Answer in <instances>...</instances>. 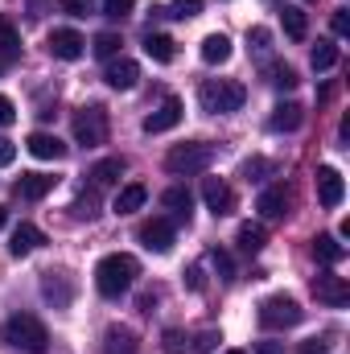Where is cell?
I'll list each match as a JSON object with an SVG mask.
<instances>
[{
  "instance_id": "6da1fadb",
  "label": "cell",
  "mask_w": 350,
  "mask_h": 354,
  "mask_svg": "<svg viewBox=\"0 0 350 354\" xmlns=\"http://www.w3.org/2000/svg\"><path fill=\"white\" fill-rule=\"evenodd\" d=\"M136 260L132 256H124V252H116V256H103L99 264H95V288L103 292V297H124L128 288H132V280H136Z\"/></svg>"
},
{
  "instance_id": "7a4b0ae2",
  "label": "cell",
  "mask_w": 350,
  "mask_h": 354,
  "mask_svg": "<svg viewBox=\"0 0 350 354\" xmlns=\"http://www.w3.org/2000/svg\"><path fill=\"white\" fill-rule=\"evenodd\" d=\"M4 342L17 346V351H25V354H46L50 334H46V326H42L33 313H12V317L4 322Z\"/></svg>"
},
{
  "instance_id": "3957f363",
  "label": "cell",
  "mask_w": 350,
  "mask_h": 354,
  "mask_svg": "<svg viewBox=\"0 0 350 354\" xmlns=\"http://www.w3.org/2000/svg\"><path fill=\"white\" fill-rule=\"evenodd\" d=\"M243 99H248V91L239 87V83H231V79H206V83L198 87V103H202V111H210V115L239 111Z\"/></svg>"
},
{
  "instance_id": "277c9868",
  "label": "cell",
  "mask_w": 350,
  "mask_h": 354,
  "mask_svg": "<svg viewBox=\"0 0 350 354\" xmlns=\"http://www.w3.org/2000/svg\"><path fill=\"white\" fill-rule=\"evenodd\" d=\"M210 161H214V145L185 140V145L169 149V157H165V169H169V174H177V177H190V174H202V169H210Z\"/></svg>"
},
{
  "instance_id": "5b68a950",
  "label": "cell",
  "mask_w": 350,
  "mask_h": 354,
  "mask_svg": "<svg viewBox=\"0 0 350 354\" xmlns=\"http://www.w3.org/2000/svg\"><path fill=\"white\" fill-rule=\"evenodd\" d=\"M75 140H79L83 149H95V145L107 140V111H103L99 103L79 107V115H75Z\"/></svg>"
},
{
  "instance_id": "8992f818",
  "label": "cell",
  "mask_w": 350,
  "mask_h": 354,
  "mask_svg": "<svg viewBox=\"0 0 350 354\" xmlns=\"http://www.w3.org/2000/svg\"><path fill=\"white\" fill-rule=\"evenodd\" d=\"M297 322H301V305H297L293 297L276 292V297L260 301V326L264 330H288V326H297Z\"/></svg>"
},
{
  "instance_id": "52a82bcc",
  "label": "cell",
  "mask_w": 350,
  "mask_h": 354,
  "mask_svg": "<svg viewBox=\"0 0 350 354\" xmlns=\"http://www.w3.org/2000/svg\"><path fill=\"white\" fill-rule=\"evenodd\" d=\"M313 297H317L322 305H330V309H342L350 301V284L342 276H330V272H326V276L313 280Z\"/></svg>"
},
{
  "instance_id": "ba28073f",
  "label": "cell",
  "mask_w": 350,
  "mask_h": 354,
  "mask_svg": "<svg viewBox=\"0 0 350 354\" xmlns=\"http://www.w3.org/2000/svg\"><path fill=\"white\" fill-rule=\"evenodd\" d=\"M83 50H87L83 33H75V29H54V33H50V54H54V58L75 62V58H83Z\"/></svg>"
},
{
  "instance_id": "9c48e42d",
  "label": "cell",
  "mask_w": 350,
  "mask_h": 354,
  "mask_svg": "<svg viewBox=\"0 0 350 354\" xmlns=\"http://www.w3.org/2000/svg\"><path fill=\"white\" fill-rule=\"evenodd\" d=\"M140 243H145L149 252L165 256V252L174 248V223H169V218H153V223H145V227H140Z\"/></svg>"
},
{
  "instance_id": "30bf717a",
  "label": "cell",
  "mask_w": 350,
  "mask_h": 354,
  "mask_svg": "<svg viewBox=\"0 0 350 354\" xmlns=\"http://www.w3.org/2000/svg\"><path fill=\"white\" fill-rule=\"evenodd\" d=\"M103 79H107V87L111 91H132L136 87V79H140V66H136L132 58H111L107 71H103Z\"/></svg>"
},
{
  "instance_id": "8fae6325",
  "label": "cell",
  "mask_w": 350,
  "mask_h": 354,
  "mask_svg": "<svg viewBox=\"0 0 350 354\" xmlns=\"http://www.w3.org/2000/svg\"><path fill=\"white\" fill-rule=\"evenodd\" d=\"M202 198H206V206H210L214 214H231V210H235V194H231V185L219 181V177H206V181H202Z\"/></svg>"
},
{
  "instance_id": "7c38bea8",
  "label": "cell",
  "mask_w": 350,
  "mask_h": 354,
  "mask_svg": "<svg viewBox=\"0 0 350 354\" xmlns=\"http://www.w3.org/2000/svg\"><path fill=\"white\" fill-rule=\"evenodd\" d=\"M342 194H347V185H342V174L338 169H317V202L326 206V210H334L338 202H342Z\"/></svg>"
},
{
  "instance_id": "4fadbf2b",
  "label": "cell",
  "mask_w": 350,
  "mask_h": 354,
  "mask_svg": "<svg viewBox=\"0 0 350 354\" xmlns=\"http://www.w3.org/2000/svg\"><path fill=\"white\" fill-rule=\"evenodd\" d=\"M177 124H181V99H165V103L145 120V132L157 136V132H169V128H177Z\"/></svg>"
},
{
  "instance_id": "5bb4252c",
  "label": "cell",
  "mask_w": 350,
  "mask_h": 354,
  "mask_svg": "<svg viewBox=\"0 0 350 354\" xmlns=\"http://www.w3.org/2000/svg\"><path fill=\"white\" fill-rule=\"evenodd\" d=\"M25 149H29L37 161H62V157H66V145H62L58 136H50V132H33V136L25 140Z\"/></svg>"
},
{
  "instance_id": "9a60e30c",
  "label": "cell",
  "mask_w": 350,
  "mask_h": 354,
  "mask_svg": "<svg viewBox=\"0 0 350 354\" xmlns=\"http://www.w3.org/2000/svg\"><path fill=\"white\" fill-rule=\"evenodd\" d=\"M42 243H46V235H42V231H37L33 223H21V227L12 231V239H8V252H12V256L21 260V256H29V252H37Z\"/></svg>"
},
{
  "instance_id": "2e32d148",
  "label": "cell",
  "mask_w": 350,
  "mask_h": 354,
  "mask_svg": "<svg viewBox=\"0 0 350 354\" xmlns=\"http://www.w3.org/2000/svg\"><path fill=\"white\" fill-rule=\"evenodd\" d=\"M256 210H260L264 218H284V210H288V189H284V185H268L260 194V202H256Z\"/></svg>"
},
{
  "instance_id": "e0dca14e",
  "label": "cell",
  "mask_w": 350,
  "mask_h": 354,
  "mask_svg": "<svg viewBox=\"0 0 350 354\" xmlns=\"http://www.w3.org/2000/svg\"><path fill=\"white\" fill-rule=\"evenodd\" d=\"M301 120H305L301 103H280V107L272 111L268 128H272V132H297V128H301Z\"/></svg>"
},
{
  "instance_id": "ac0fdd59",
  "label": "cell",
  "mask_w": 350,
  "mask_h": 354,
  "mask_svg": "<svg viewBox=\"0 0 350 354\" xmlns=\"http://www.w3.org/2000/svg\"><path fill=\"white\" fill-rule=\"evenodd\" d=\"M42 292H46V301H54V309H66L71 305V280L58 276V272H46L42 276Z\"/></svg>"
},
{
  "instance_id": "d6986e66",
  "label": "cell",
  "mask_w": 350,
  "mask_h": 354,
  "mask_svg": "<svg viewBox=\"0 0 350 354\" xmlns=\"http://www.w3.org/2000/svg\"><path fill=\"white\" fill-rule=\"evenodd\" d=\"M54 181H58V177H50V174H21L17 194H21V198H29V202H37V198H46V194L54 189Z\"/></svg>"
},
{
  "instance_id": "ffe728a7",
  "label": "cell",
  "mask_w": 350,
  "mask_h": 354,
  "mask_svg": "<svg viewBox=\"0 0 350 354\" xmlns=\"http://www.w3.org/2000/svg\"><path fill=\"white\" fill-rule=\"evenodd\" d=\"M103 354H136V334L128 326H111L103 334Z\"/></svg>"
},
{
  "instance_id": "44dd1931",
  "label": "cell",
  "mask_w": 350,
  "mask_h": 354,
  "mask_svg": "<svg viewBox=\"0 0 350 354\" xmlns=\"http://www.w3.org/2000/svg\"><path fill=\"white\" fill-rule=\"evenodd\" d=\"M145 198H149V189H145L140 181H132V185H124V189L116 194L111 210H116V214H132V210H140V206H145Z\"/></svg>"
},
{
  "instance_id": "7402d4cb",
  "label": "cell",
  "mask_w": 350,
  "mask_h": 354,
  "mask_svg": "<svg viewBox=\"0 0 350 354\" xmlns=\"http://www.w3.org/2000/svg\"><path fill=\"white\" fill-rule=\"evenodd\" d=\"M235 243H239V252H243V256H260L264 243H268V231H264L260 223H243V227H239V235H235Z\"/></svg>"
},
{
  "instance_id": "603a6c76",
  "label": "cell",
  "mask_w": 350,
  "mask_h": 354,
  "mask_svg": "<svg viewBox=\"0 0 350 354\" xmlns=\"http://www.w3.org/2000/svg\"><path fill=\"white\" fill-rule=\"evenodd\" d=\"M124 174V157H107V161H99L95 169H91V189H107V185H116Z\"/></svg>"
},
{
  "instance_id": "cb8c5ba5",
  "label": "cell",
  "mask_w": 350,
  "mask_h": 354,
  "mask_svg": "<svg viewBox=\"0 0 350 354\" xmlns=\"http://www.w3.org/2000/svg\"><path fill=\"white\" fill-rule=\"evenodd\" d=\"M227 58H231V37H227V33H210V37L202 41V62L223 66Z\"/></svg>"
},
{
  "instance_id": "d4e9b609",
  "label": "cell",
  "mask_w": 350,
  "mask_h": 354,
  "mask_svg": "<svg viewBox=\"0 0 350 354\" xmlns=\"http://www.w3.org/2000/svg\"><path fill=\"white\" fill-rule=\"evenodd\" d=\"M145 54H149L153 62H174V37L149 33V37H145Z\"/></svg>"
},
{
  "instance_id": "484cf974",
  "label": "cell",
  "mask_w": 350,
  "mask_h": 354,
  "mask_svg": "<svg viewBox=\"0 0 350 354\" xmlns=\"http://www.w3.org/2000/svg\"><path fill=\"white\" fill-rule=\"evenodd\" d=\"M313 256H317L322 264H338V260L347 256V248H342L334 235H317V239H313Z\"/></svg>"
},
{
  "instance_id": "4316f807",
  "label": "cell",
  "mask_w": 350,
  "mask_h": 354,
  "mask_svg": "<svg viewBox=\"0 0 350 354\" xmlns=\"http://www.w3.org/2000/svg\"><path fill=\"white\" fill-rule=\"evenodd\" d=\"M161 202H165V206L174 210L177 218H190V206H194V194H190L185 185H174V189H165V194H161Z\"/></svg>"
},
{
  "instance_id": "83f0119b",
  "label": "cell",
  "mask_w": 350,
  "mask_h": 354,
  "mask_svg": "<svg viewBox=\"0 0 350 354\" xmlns=\"http://www.w3.org/2000/svg\"><path fill=\"white\" fill-rule=\"evenodd\" d=\"M284 33L293 41H305V33H309V21H305V12L297 4H284Z\"/></svg>"
},
{
  "instance_id": "f1b7e54d",
  "label": "cell",
  "mask_w": 350,
  "mask_h": 354,
  "mask_svg": "<svg viewBox=\"0 0 350 354\" xmlns=\"http://www.w3.org/2000/svg\"><path fill=\"white\" fill-rule=\"evenodd\" d=\"M268 83L276 91H293L297 87V71H293L288 62H272V66H268Z\"/></svg>"
},
{
  "instance_id": "f546056e",
  "label": "cell",
  "mask_w": 350,
  "mask_h": 354,
  "mask_svg": "<svg viewBox=\"0 0 350 354\" xmlns=\"http://www.w3.org/2000/svg\"><path fill=\"white\" fill-rule=\"evenodd\" d=\"M338 62V46L334 41H317L313 46V71H330Z\"/></svg>"
},
{
  "instance_id": "4dcf8cb0",
  "label": "cell",
  "mask_w": 350,
  "mask_h": 354,
  "mask_svg": "<svg viewBox=\"0 0 350 354\" xmlns=\"http://www.w3.org/2000/svg\"><path fill=\"white\" fill-rule=\"evenodd\" d=\"M120 46H124V41H120V37H116V33H99V37H95V41H91V50H95V54H99V58H107V62H111V58H116V54H120Z\"/></svg>"
},
{
  "instance_id": "1f68e13d",
  "label": "cell",
  "mask_w": 350,
  "mask_h": 354,
  "mask_svg": "<svg viewBox=\"0 0 350 354\" xmlns=\"http://www.w3.org/2000/svg\"><path fill=\"white\" fill-rule=\"evenodd\" d=\"M165 12L177 17V21H190V17H198V12H202V0H174Z\"/></svg>"
},
{
  "instance_id": "d6a6232c",
  "label": "cell",
  "mask_w": 350,
  "mask_h": 354,
  "mask_svg": "<svg viewBox=\"0 0 350 354\" xmlns=\"http://www.w3.org/2000/svg\"><path fill=\"white\" fill-rule=\"evenodd\" d=\"M210 264H214V272H219V280H235V264H231V256L227 252H210Z\"/></svg>"
},
{
  "instance_id": "836d02e7",
  "label": "cell",
  "mask_w": 350,
  "mask_h": 354,
  "mask_svg": "<svg viewBox=\"0 0 350 354\" xmlns=\"http://www.w3.org/2000/svg\"><path fill=\"white\" fill-rule=\"evenodd\" d=\"M17 50H21V41H17V29H12L8 21H0V54H8V58H12Z\"/></svg>"
},
{
  "instance_id": "e575fe53",
  "label": "cell",
  "mask_w": 350,
  "mask_h": 354,
  "mask_svg": "<svg viewBox=\"0 0 350 354\" xmlns=\"http://www.w3.org/2000/svg\"><path fill=\"white\" fill-rule=\"evenodd\" d=\"M132 8H136V0H103V17H111V21H124Z\"/></svg>"
},
{
  "instance_id": "d590c367",
  "label": "cell",
  "mask_w": 350,
  "mask_h": 354,
  "mask_svg": "<svg viewBox=\"0 0 350 354\" xmlns=\"http://www.w3.org/2000/svg\"><path fill=\"white\" fill-rule=\"evenodd\" d=\"M95 206H99V189H87V194L75 202V218H91V214H95Z\"/></svg>"
},
{
  "instance_id": "8d00e7d4",
  "label": "cell",
  "mask_w": 350,
  "mask_h": 354,
  "mask_svg": "<svg viewBox=\"0 0 350 354\" xmlns=\"http://www.w3.org/2000/svg\"><path fill=\"white\" fill-rule=\"evenodd\" d=\"M268 41H272V33H268L264 25H256V29H248V46H252L256 54H268Z\"/></svg>"
},
{
  "instance_id": "74e56055",
  "label": "cell",
  "mask_w": 350,
  "mask_h": 354,
  "mask_svg": "<svg viewBox=\"0 0 350 354\" xmlns=\"http://www.w3.org/2000/svg\"><path fill=\"white\" fill-rule=\"evenodd\" d=\"M219 342H223V338H219V334H214V330H202V334H198V338H194V351L210 354V351H214V346H219Z\"/></svg>"
},
{
  "instance_id": "f35d334b",
  "label": "cell",
  "mask_w": 350,
  "mask_h": 354,
  "mask_svg": "<svg viewBox=\"0 0 350 354\" xmlns=\"http://www.w3.org/2000/svg\"><path fill=\"white\" fill-rule=\"evenodd\" d=\"M260 174H268V161H264V157H252V161L243 165V177H248V181H260Z\"/></svg>"
},
{
  "instance_id": "ab89813d",
  "label": "cell",
  "mask_w": 350,
  "mask_h": 354,
  "mask_svg": "<svg viewBox=\"0 0 350 354\" xmlns=\"http://www.w3.org/2000/svg\"><path fill=\"white\" fill-rule=\"evenodd\" d=\"M58 4H62L71 17H87L91 12V0H58Z\"/></svg>"
},
{
  "instance_id": "60d3db41",
  "label": "cell",
  "mask_w": 350,
  "mask_h": 354,
  "mask_svg": "<svg viewBox=\"0 0 350 354\" xmlns=\"http://www.w3.org/2000/svg\"><path fill=\"white\" fill-rule=\"evenodd\" d=\"M12 157H17V145H12L8 136H0V169H4V165H12Z\"/></svg>"
},
{
  "instance_id": "b9f144b4",
  "label": "cell",
  "mask_w": 350,
  "mask_h": 354,
  "mask_svg": "<svg viewBox=\"0 0 350 354\" xmlns=\"http://www.w3.org/2000/svg\"><path fill=\"white\" fill-rule=\"evenodd\" d=\"M12 120H17V107H12V99H4V95H0V128H8Z\"/></svg>"
},
{
  "instance_id": "7bdbcfd3",
  "label": "cell",
  "mask_w": 350,
  "mask_h": 354,
  "mask_svg": "<svg viewBox=\"0 0 350 354\" xmlns=\"http://www.w3.org/2000/svg\"><path fill=\"white\" fill-rule=\"evenodd\" d=\"M297 354H326V342H322V338H305Z\"/></svg>"
},
{
  "instance_id": "ee69618b",
  "label": "cell",
  "mask_w": 350,
  "mask_h": 354,
  "mask_svg": "<svg viewBox=\"0 0 350 354\" xmlns=\"http://www.w3.org/2000/svg\"><path fill=\"white\" fill-rule=\"evenodd\" d=\"M334 33H338V37H347V33H350V21H347V8H338V12H334Z\"/></svg>"
},
{
  "instance_id": "f6af8a7d",
  "label": "cell",
  "mask_w": 350,
  "mask_h": 354,
  "mask_svg": "<svg viewBox=\"0 0 350 354\" xmlns=\"http://www.w3.org/2000/svg\"><path fill=\"white\" fill-rule=\"evenodd\" d=\"M256 354H280V346H276V342H260V346H256Z\"/></svg>"
},
{
  "instance_id": "bcb514c9",
  "label": "cell",
  "mask_w": 350,
  "mask_h": 354,
  "mask_svg": "<svg viewBox=\"0 0 350 354\" xmlns=\"http://www.w3.org/2000/svg\"><path fill=\"white\" fill-rule=\"evenodd\" d=\"M4 223H8V210H4V206H0V227H4Z\"/></svg>"
},
{
  "instance_id": "7dc6e473",
  "label": "cell",
  "mask_w": 350,
  "mask_h": 354,
  "mask_svg": "<svg viewBox=\"0 0 350 354\" xmlns=\"http://www.w3.org/2000/svg\"><path fill=\"white\" fill-rule=\"evenodd\" d=\"M227 354H248V351H227Z\"/></svg>"
}]
</instances>
